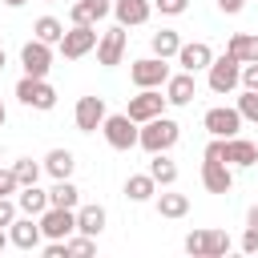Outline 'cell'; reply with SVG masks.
<instances>
[{
	"instance_id": "cell-7",
	"label": "cell",
	"mask_w": 258,
	"mask_h": 258,
	"mask_svg": "<svg viewBox=\"0 0 258 258\" xmlns=\"http://www.w3.org/2000/svg\"><path fill=\"white\" fill-rule=\"evenodd\" d=\"M206 73H210V89H214V93H234V89H238V77H242V60L230 56V52H222V56L210 60Z\"/></svg>"
},
{
	"instance_id": "cell-23",
	"label": "cell",
	"mask_w": 258,
	"mask_h": 258,
	"mask_svg": "<svg viewBox=\"0 0 258 258\" xmlns=\"http://www.w3.org/2000/svg\"><path fill=\"white\" fill-rule=\"evenodd\" d=\"M153 194H157V181L149 177V169H145V173H129V177H125V198H129V202H137V206H141V202H149Z\"/></svg>"
},
{
	"instance_id": "cell-40",
	"label": "cell",
	"mask_w": 258,
	"mask_h": 258,
	"mask_svg": "<svg viewBox=\"0 0 258 258\" xmlns=\"http://www.w3.org/2000/svg\"><path fill=\"white\" fill-rule=\"evenodd\" d=\"M44 258H69V250H64V242H56V238H48V246H44Z\"/></svg>"
},
{
	"instance_id": "cell-18",
	"label": "cell",
	"mask_w": 258,
	"mask_h": 258,
	"mask_svg": "<svg viewBox=\"0 0 258 258\" xmlns=\"http://www.w3.org/2000/svg\"><path fill=\"white\" fill-rule=\"evenodd\" d=\"M113 16L121 28H137L153 16V4L149 0H113Z\"/></svg>"
},
{
	"instance_id": "cell-17",
	"label": "cell",
	"mask_w": 258,
	"mask_h": 258,
	"mask_svg": "<svg viewBox=\"0 0 258 258\" xmlns=\"http://www.w3.org/2000/svg\"><path fill=\"white\" fill-rule=\"evenodd\" d=\"M202 185L210 194H230L234 189V165H226V161H202Z\"/></svg>"
},
{
	"instance_id": "cell-35",
	"label": "cell",
	"mask_w": 258,
	"mask_h": 258,
	"mask_svg": "<svg viewBox=\"0 0 258 258\" xmlns=\"http://www.w3.org/2000/svg\"><path fill=\"white\" fill-rule=\"evenodd\" d=\"M238 85H242V89H254V93H258V60L242 64V77H238Z\"/></svg>"
},
{
	"instance_id": "cell-8",
	"label": "cell",
	"mask_w": 258,
	"mask_h": 258,
	"mask_svg": "<svg viewBox=\"0 0 258 258\" xmlns=\"http://www.w3.org/2000/svg\"><path fill=\"white\" fill-rule=\"evenodd\" d=\"M36 222H40V234L56 238V242H64L69 234H77V210H64V206H48Z\"/></svg>"
},
{
	"instance_id": "cell-45",
	"label": "cell",
	"mask_w": 258,
	"mask_h": 258,
	"mask_svg": "<svg viewBox=\"0 0 258 258\" xmlns=\"http://www.w3.org/2000/svg\"><path fill=\"white\" fill-rule=\"evenodd\" d=\"M4 121H8V109H4V101H0V129H4Z\"/></svg>"
},
{
	"instance_id": "cell-13",
	"label": "cell",
	"mask_w": 258,
	"mask_h": 258,
	"mask_svg": "<svg viewBox=\"0 0 258 258\" xmlns=\"http://www.w3.org/2000/svg\"><path fill=\"white\" fill-rule=\"evenodd\" d=\"M8 242H12L16 250H36V246L44 242V234H40V222H36L32 214H24V218H12V226H8Z\"/></svg>"
},
{
	"instance_id": "cell-43",
	"label": "cell",
	"mask_w": 258,
	"mask_h": 258,
	"mask_svg": "<svg viewBox=\"0 0 258 258\" xmlns=\"http://www.w3.org/2000/svg\"><path fill=\"white\" fill-rule=\"evenodd\" d=\"M4 246H8V230L0 226V254H4Z\"/></svg>"
},
{
	"instance_id": "cell-29",
	"label": "cell",
	"mask_w": 258,
	"mask_h": 258,
	"mask_svg": "<svg viewBox=\"0 0 258 258\" xmlns=\"http://www.w3.org/2000/svg\"><path fill=\"white\" fill-rule=\"evenodd\" d=\"M157 214L161 218H185L189 214V198L185 194H173V189L169 194H157Z\"/></svg>"
},
{
	"instance_id": "cell-27",
	"label": "cell",
	"mask_w": 258,
	"mask_h": 258,
	"mask_svg": "<svg viewBox=\"0 0 258 258\" xmlns=\"http://www.w3.org/2000/svg\"><path fill=\"white\" fill-rule=\"evenodd\" d=\"M149 48H153V56L169 60V56H177V48H181V36H177L173 28H161V32H153V36H149Z\"/></svg>"
},
{
	"instance_id": "cell-3",
	"label": "cell",
	"mask_w": 258,
	"mask_h": 258,
	"mask_svg": "<svg viewBox=\"0 0 258 258\" xmlns=\"http://www.w3.org/2000/svg\"><path fill=\"white\" fill-rule=\"evenodd\" d=\"M101 133H105L109 149H117V153H129L137 145V121H129V113H105Z\"/></svg>"
},
{
	"instance_id": "cell-21",
	"label": "cell",
	"mask_w": 258,
	"mask_h": 258,
	"mask_svg": "<svg viewBox=\"0 0 258 258\" xmlns=\"http://www.w3.org/2000/svg\"><path fill=\"white\" fill-rule=\"evenodd\" d=\"M16 210L40 218V214L48 210V189H40V185H20V189H16Z\"/></svg>"
},
{
	"instance_id": "cell-19",
	"label": "cell",
	"mask_w": 258,
	"mask_h": 258,
	"mask_svg": "<svg viewBox=\"0 0 258 258\" xmlns=\"http://www.w3.org/2000/svg\"><path fill=\"white\" fill-rule=\"evenodd\" d=\"M109 12H113V0H77L69 8V20L73 24H101Z\"/></svg>"
},
{
	"instance_id": "cell-44",
	"label": "cell",
	"mask_w": 258,
	"mask_h": 258,
	"mask_svg": "<svg viewBox=\"0 0 258 258\" xmlns=\"http://www.w3.org/2000/svg\"><path fill=\"white\" fill-rule=\"evenodd\" d=\"M4 4H8V8H24L28 0H4Z\"/></svg>"
},
{
	"instance_id": "cell-6",
	"label": "cell",
	"mask_w": 258,
	"mask_h": 258,
	"mask_svg": "<svg viewBox=\"0 0 258 258\" xmlns=\"http://www.w3.org/2000/svg\"><path fill=\"white\" fill-rule=\"evenodd\" d=\"M129 81H133L137 89H161V85L169 81V64H165L161 56H141V60L129 64Z\"/></svg>"
},
{
	"instance_id": "cell-39",
	"label": "cell",
	"mask_w": 258,
	"mask_h": 258,
	"mask_svg": "<svg viewBox=\"0 0 258 258\" xmlns=\"http://www.w3.org/2000/svg\"><path fill=\"white\" fill-rule=\"evenodd\" d=\"M246 254H258V230L254 226H246V234H242V242H238Z\"/></svg>"
},
{
	"instance_id": "cell-9",
	"label": "cell",
	"mask_w": 258,
	"mask_h": 258,
	"mask_svg": "<svg viewBox=\"0 0 258 258\" xmlns=\"http://www.w3.org/2000/svg\"><path fill=\"white\" fill-rule=\"evenodd\" d=\"M202 125H206L210 137H234V133L242 129V117H238L234 105H214V109H206Z\"/></svg>"
},
{
	"instance_id": "cell-1",
	"label": "cell",
	"mask_w": 258,
	"mask_h": 258,
	"mask_svg": "<svg viewBox=\"0 0 258 258\" xmlns=\"http://www.w3.org/2000/svg\"><path fill=\"white\" fill-rule=\"evenodd\" d=\"M177 137H181V125H177L173 117H165V113L137 125V145H141L145 153H169V149L177 145Z\"/></svg>"
},
{
	"instance_id": "cell-41",
	"label": "cell",
	"mask_w": 258,
	"mask_h": 258,
	"mask_svg": "<svg viewBox=\"0 0 258 258\" xmlns=\"http://www.w3.org/2000/svg\"><path fill=\"white\" fill-rule=\"evenodd\" d=\"M218 8H222L226 16H234V12H242V8H246V0H218Z\"/></svg>"
},
{
	"instance_id": "cell-32",
	"label": "cell",
	"mask_w": 258,
	"mask_h": 258,
	"mask_svg": "<svg viewBox=\"0 0 258 258\" xmlns=\"http://www.w3.org/2000/svg\"><path fill=\"white\" fill-rule=\"evenodd\" d=\"M234 109H238V117H242V121H254V125H258V93H254V89H242Z\"/></svg>"
},
{
	"instance_id": "cell-12",
	"label": "cell",
	"mask_w": 258,
	"mask_h": 258,
	"mask_svg": "<svg viewBox=\"0 0 258 258\" xmlns=\"http://www.w3.org/2000/svg\"><path fill=\"white\" fill-rule=\"evenodd\" d=\"M20 64H24L28 77H48V69H52V44H44V40L32 36V40L20 48Z\"/></svg>"
},
{
	"instance_id": "cell-5",
	"label": "cell",
	"mask_w": 258,
	"mask_h": 258,
	"mask_svg": "<svg viewBox=\"0 0 258 258\" xmlns=\"http://www.w3.org/2000/svg\"><path fill=\"white\" fill-rule=\"evenodd\" d=\"M230 246L234 242H230L226 230H194V234H185V254H194V258H222Z\"/></svg>"
},
{
	"instance_id": "cell-4",
	"label": "cell",
	"mask_w": 258,
	"mask_h": 258,
	"mask_svg": "<svg viewBox=\"0 0 258 258\" xmlns=\"http://www.w3.org/2000/svg\"><path fill=\"white\" fill-rule=\"evenodd\" d=\"M97 24H73V28H64V36H60V56L64 60H81V56H89L93 48H97Z\"/></svg>"
},
{
	"instance_id": "cell-37",
	"label": "cell",
	"mask_w": 258,
	"mask_h": 258,
	"mask_svg": "<svg viewBox=\"0 0 258 258\" xmlns=\"http://www.w3.org/2000/svg\"><path fill=\"white\" fill-rule=\"evenodd\" d=\"M16 214H20V210H16V198H0V226H4V230L12 226Z\"/></svg>"
},
{
	"instance_id": "cell-22",
	"label": "cell",
	"mask_w": 258,
	"mask_h": 258,
	"mask_svg": "<svg viewBox=\"0 0 258 258\" xmlns=\"http://www.w3.org/2000/svg\"><path fill=\"white\" fill-rule=\"evenodd\" d=\"M73 165H77V157H73V149H48L44 153V173L56 181V177H73Z\"/></svg>"
},
{
	"instance_id": "cell-36",
	"label": "cell",
	"mask_w": 258,
	"mask_h": 258,
	"mask_svg": "<svg viewBox=\"0 0 258 258\" xmlns=\"http://www.w3.org/2000/svg\"><path fill=\"white\" fill-rule=\"evenodd\" d=\"M185 4H189V0H153V8H157L161 16H181Z\"/></svg>"
},
{
	"instance_id": "cell-38",
	"label": "cell",
	"mask_w": 258,
	"mask_h": 258,
	"mask_svg": "<svg viewBox=\"0 0 258 258\" xmlns=\"http://www.w3.org/2000/svg\"><path fill=\"white\" fill-rule=\"evenodd\" d=\"M206 161H226V137H214L206 145Z\"/></svg>"
},
{
	"instance_id": "cell-20",
	"label": "cell",
	"mask_w": 258,
	"mask_h": 258,
	"mask_svg": "<svg viewBox=\"0 0 258 258\" xmlns=\"http://www.w3.org/2000/svg\"><path fill=\"white\" fill-rule=\"evenodd\" d=\"M226 165H258V145L254 141H246V137H226Z\"/></svg>"
},
{
	"instance_id": "cell-14",
	"label": "cell",
	"mask_w": 258,
	"mask_h": 258,
	"mask_svg": "<svg viewBox=\"0 0 258 258\" xmlns=\"http://www.w3.org/2000/svg\"><path fill=\"white\" fill-rule=\"evenodd\" d=\"M73 121L81 133H97L101 121H105V97H81L77 109H73Z\"/></svg>"
},
{
	"instance_id": "cell-26",
	"label": "cell",
	"mask_w": 258,
	"mask_h": 258,
	"mask_svg": "<svg viewBox=\"0 0 258 258\" xmlns=\"http://www.w3.org/2000/svg\"><path fill=\"white\" fill-rule=\"evenodd\" d=\"M48 206H64V210H77V206H81V189H77L69 177H56V185L48 189Z\"/></svg>"
},
{
	"instance_id": "cell-31",
	"label": "cell",
	"mask_w": 258,
	"mask_h": 258,
	"mask_svg": "<svg viewBox=\"0 0 258 258\" xmlns=\"http://www.w3.org/2000/svg\"><path fill=\"white\" fill-rule=\"evenodd\" d=\"M12 173H16V181H20V185H36L40 165H36L32 157H16V161H12Z\"/></svg>"
},
{
	"instance_id": "cell-33",
	"label": "cell",
	"mask_w": 258,
	"mask_h": 258,
	"mask_svg": "<svg viewBox=\"0 0 258 258\" xmlns=\"http://www.w3.org/2000/svg\"><path fill=\"white\" fill-rule=\"evenodd\" d=\"M64 250L77 254V258H85V254L97 250V238H89V234H77V238H73V234H69V238H64Z\"/></svg>"
},
{
	"instance_id": "cell-2",
	"label": "cell",
	"mask_w": 258,
	"mask_h": 258,
	"mask_svg": "<svg viewBox=\"0 0 258 258\" xmlns=\"http://www.w3.org/2000/svg\"><path fill=\"white\" fill-rule=\"evenodd\" d=\"M16 101L20 105H28V109H40V113H48V109H56V89L48 85V77H20L16 81Z\"/></svg>"
},
{
	"instance_id": "cell-46",
	"label": "cell",
	"mask_w": 258,
	"mask_h": 258,
	"mask_svg": "<svg viewBox=\"0 0 258 258\" xmlns=\"http://www.w3.org/2000/svg\"><path fill=\"white\" fill-rule=\"evenodd\" d=\"M4 64H8V56H4V48H0V69H4Z\"/></svg>"
},
{
	"instance_id": "cell-28",
	"label": "cell",
	"mask_w": 258,
	"mask_h": 258,
	"mask_svg": "<svg viewBox=\"0 0 258 258\" xmlns=\"http://www.w3.org/2000/svg\"><path fill=\"white\" fill-rule=\"evenodd\" d=\"M149 157H153V161H149V177H153L157 185H165V189H169V185L177 181V165H173L165 153H149Z\"/></svg>"
},
{
	"instance_id": "cell-25",
	"label": "cell",
	"mask_w": 258,
	"mask_h": 258,
	"mask_svg": "<svg viewBox=\"0 0 258 258\" xmlns=\"http://www.w3.org/2000/svg\"><path fill=\"white\" fill-rule=\"evenodd\" d=\"M226 52H230V56H238L242 64L258 60V32H234V36H230V44H226Z\"/></svg>"
},
{
	"instance_id": "cell-47",
	"label": "cell",
	"mask_w": 258,
	"mask_h": 258,
	"mask_svg": "<svg viewBox=\"0 0 258 258\" xmlns=\"http://www.w3.org/2000/svg\"><path fill=\"white\" fill-rule=\"evenodd\" d=\"M48 4H56V0H48Z\"/></svg>"
},
{
	"instance_id": "cell-24",
	"label": "cell",
	"mask_w": 258,
	"mask_h": 258,
	"mask_svg": "<svg viewBox=\"0 0 258 258\" xmlns=\"http://www.w3.org/2000/svg\"><path fill=\"white\" fill-rule=\"evenodd\" d=\"M105 230V206H77V234L97 238Z\"/></svg>"
},
{
	"instance_id": "cell-15",
	"label": "cell",
	"mask_w": 258,
	"mask_h": 258,
	"mask_svg": "<svg viewBox=\"0 0 258 258\" xmlns=\"http://www.w3.org/2000/svg\"><path fill=\"white\" fill-rule=\"evenodd\" d=\"M161 89H165V101L177 105V109L198 97V81H194V73H185V69H181V73H169V81H165Z\"/></svg>"
},
{
	"instance_id": "cell-42",
	"label": "cell",
	"mask_w": 258,
	"mask_h": 258,
	"mask_svg": "<svg viewBox=\"0 0 258 258\" xmlns=\"http://www.w3.org/2000/svg\"><path fill=\"white\" fill-rule=\"evenodd\" d=\"M246 226H254V230H258V206H250V214H246Z\"/></svg>"
},
{
	"instance_id": "cell-16",
	"label": "cell",
	"mask_w": 258,
	"mask_h": 258,
	"mask_svg": "<svg viewBox=\"0 0 258 258\" xmlns=\"http://www.w3.org/2000/svg\"><path fill=\"white\" fill-rule=\"evenodd\" d=\"M210 60H214V48L206 44V40H181V48H177V64L185 69V73H202V69H210Z\"/></svg>"
},
{
	"instance_id": "cell-30",
	"label": "cell",
	"mask_w": 258,
	"mask_h": 258,
	"mask_svg": "<svg viewBox=\"0 0 258 258\" xmlns=\"http://www.w3.org/2000/svg\"><path fill=\"white\" fill-rule=\"evenodd\" d=\"M32 36H36V40H44V44H60V36H64V24H60L56 16H40V20L32 24Z\"/></svg>"
},
{
	"instance_id": "cell-34",
	"label": "cell",
	"mask_w": 258,
	"mask_h": 258,
	"mask_svg": "<svg viewBox=\"0 0 258 258\" xmlns=\"http://www.w3.org/2000/svg\"><path fill=\"white\" fill-rule=\"evenodd\" d=\"M16 189H20V181H16L12 165H8V169H0V198H16Z\"/></svg>"
},
{
	"instance_id": "cell-10",
	"label": "cell",
	"mask_w": 258,
	"mask_h": 258,
	"mask_svg": "<svg viewBox=\"0 0 258 258\" xmlns=\"http://www.w3.org/2000/svg\"><path fill=\"white\" fill-rule=\"evenodd\" d=\"M165 105H169L165 93H157V89H141L137 97H129V109H125V113H129V121L141 125V121H149V117H161Z\"/></svg>"
},
{
	"instance_id": "cell-11",
	"label": "cell",
	"mask_w": 258,
	"mask_h": 258,
	"mask_svg": "<svg viewBox=\"0 0 258 258\" xmlns=\"http://www.w3.org/2000/svg\"><path fill=\"white\" fill-rule=\"evenodd\" d=\"M121 56H125V28L113 24V28H105L97 36V64L113 69V64H121Z\"/></svg>"
}]
</instances>
